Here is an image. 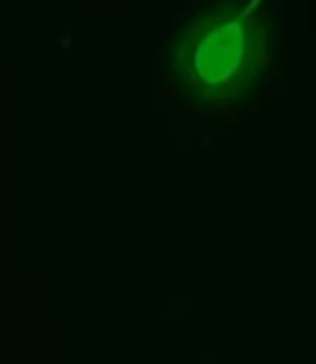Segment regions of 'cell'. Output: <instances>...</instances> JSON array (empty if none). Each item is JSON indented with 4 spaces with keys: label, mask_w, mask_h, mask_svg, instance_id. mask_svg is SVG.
<instances>
[{
    "label": "cell",
    "mask_w": 316,
    "mask_h": 364,
    "mask_svg": "<svg viewBox=\"0 0 316 364\" xmlns=\"http://www.w3.org/2000/svg\"><path fill=\"white\" fill-rule=\"evenodd\" d=\"M274 28L250 8H222L191 33L184 78L194 97L211 104H241L274 67Z\"/></svg>",
    "instance_id": "6da1fadb"
}]
</instances>
